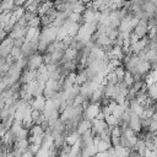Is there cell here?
<instances>
[{
    "label": "cell",
    "instance_id": "obj_15",
    "mask_svg": "<svg viewBox=\"0 0 157 157\" xmlns=\"http://www.w3.org/2000/svg\"><path fill=\"white\" fill-rule=\"evenodd\" d=\"M56 93H58V92H55L52 87L45 86V88H44V91H43V97H44L45 99H52Z\"/></svg>",
    "mask_w": 157,
    "mask_h": 157
},
{
    "label": "cell",
    "instance_id": "obj_3",
    "mask_svg": "<svg viewBox=\"0 0 157 157\" xmlns=\"http://www.w3.org/2000/svg\"><path fill=\"white\" fill-rule=\"evenodd\" d=\"M148 31H150V28H148V26H147V21H140V22L137 23V26L134 28L132 32H134L140 39H142V38H146V37H147Z\"/></svg>",
    "mask_w": 157,
    "mask_h": 157
},
{
    "label": "cell",
    "instance_id": "obj_14",
    "mask_svg": "<svg viewBox=\"0 0 157 157\" xmlns=\"http://www.w3.org/2000/svg\"><path fill=\"white\" fill-rule=\"evenodd\" d=\"M104 121H105V123H107V125H108V126H110V128L118 126V124H119V119H117L113 114H110L109 117H105Z\"/></svg>",
    "mask_w": 157,
    "mask_h": 157
},
{
    "label": "cell",
    "instance_id": "obj_5",
    "mask_svg": "<svg viewBox=\"0 0 157 157\" xmlns=\"http://www.w3.org/2000/svg\"><path fill=\"white\" fill-rule=\"evenodd\" d=\"M45 103H47V99L43 97V96H38V97H34L32 101H31V107L32 109H37L39 112L43 113L44 110V107H45Z\"/></svg>",
    "mask_w": 157,
    "mask_h": 157
},
{
    "label": "cell",
    "instance_id": "obj_20",
    "mask_svg": "<svg viewBox=\"0 0 157 157\" xmlns=\"http://www.w3.org/2000/svg\"><path fill=\"white\" fill-rule=\"evenodd\" d=\"M151 124V119L150 118H141V128L145 130H148V126Z\"/></svg>",
    "mask_w": 157,
    "mask_h": 157
},
{
    "label": "cell",
    "instance_id": "obj_16",
    "mask_svg": "<svg viewBox=\"0 0 157 157\" xmlns=\"http://www.w3.org/2000/svg\"><path fill=\"white\" fill-rule=\"evenodd\" d=\"M27 26H28L29 28H39V26H42V25H40V16L34 17L32 21H29V22L27 23Z\"/></svg>",
    "mask_w": 157,
    "mask_h": 157
},
{
    "label": "cell",
    "instance_id": "obj_19",
    "mask_svg": "<svg viewBox=\"0 0 157 157\" xmlns=\"http://www.w3.org/2000/svg\"><path fill=\"white\" fill-rule=\"evenodd\" d=\"M25 42H26V38H25V37H21V38H17V39H13V45L21 49V48H22V45L25 44Z\"/></svg>",
    "mask_w": 157,
    "mask_h": 157
},
{
    "label": "cell",
    "instance_id": "obj_7",
    "mask_svg": "<svg viewBox=\"0 0 157 157\" xmlns=\"http://www.w3.org/2000/svg\"><path fill=\"white\" fill-rule=\"evenodd\" d=\"M91 128H92V121H90V120H87V119H82V120L78 123V125H77V132H78L80 135H82V134H85L86 131H88Z\"/></svg>",
    "mask_w": 157,
    "mask_h": 157
},
{
    "label": "cell",
    "instance_id": "obj_2",
    "mask_svg": "<svg viewBox=\"0 0 157 157\" xmlns=\"http://www.w3.org/2000/svg\"><path fill=\"white\" fill-rule=\"evenodd\" d=\"M13 47H15L13 45V39L11 37H7L6 39L0 42V56L2 59H6L11 54V50H12Z\"/></svg>",
    "mask_w": 157,
    "mask_h": 157
},
{
    "label": "cell",
    "instance_id": "obj_11",
    "mask_svg": "<svg viewBox=\"0 0 157 157\" xmlns=\"http://www.w3.org/2000/svg\"><path fill=\"white\" fill-rule=\"evenodd\" d=\"M0 7L2 11H13L15 10V1L12 0H6V1H1L0 2Z\"/></svg>",
    "mask_w": 157,
    "mask_h": 157
},
{
    "label": "cell",
    "instance_id": "obj_8",
    "mask_svg": "<svg viewBox=\"0 0 157 157\" xmlns=\"http://www.w3.org/2000/svg\"><path fill=\"white\" fill-rule=\"evenodd\" d=\"M146 43H147V38H142V39H140L139 42H136L135 44H132V45H131V50H132V53L137 55L141 50L145 49Z\"/></svg>",
    "mask_w": 157,
    "mask_h": 157
},
{
    "label": "cell",
    "instance_id": "obj_25",
    "mask_svg": "<svg viewBox=\"0 0 157 157\" xmlns=\"http://www.w3.org/2000/svg\"><path fill=\"white\" fill-rule=\"evenodd\" d=\"M156 40H157V39H156Z\"/></svg>",
    "mask_w": 157,
    "mask_h": 157
},
{
    "label": "cell",
    "instance_id": "obj_1",
    "mask_svg": "<svg viewBox=\"0 0 157 157\" xmlns=\"http://www.w3.org/2000/svg\"><path fill=\"white\" fill-rule=\"evenodd\" d=\"M42 65H43V55H40L38 53H34L29 58H27V64H26L25 69L37 71Z\"/></svg>",
    "mask_w": 157,
    "mask_h": 157
},
{
    "label": "cell",
    "instance_id": "obj_9",
    "mask_svg": "<svg viewBox=\"0 0 157 157\" xmlns=\"http://www.w3.org/2000/svg\"><path fill=\"white\" fill-rule=\"evenodd\" d=\"M97 147L94 145H91L88 147H83L81 148V156L82 157H94L97 155Z\"/></svg>",
    "mask_w": 157,
    "mask_h": 157
},
{
    "label": "cell",
    "instance_id": "obj_24",
    "mask_svg": "<svg viewBox=\"0 0 157 157\" xmlns=\"http://www.w3.org/2000/svg\"><path fill=\"white\" fill-rule=\"evenodd\" d=\"M104 118H105V117H104V114H103L102 112H99L98 115L96 117V119H98V120H104Z\"/></svg>",
    "mask_w": 157,
    "mask_h": 157
},
{
    "label": "cell",
    "instance_id": "obj_17",
    "mask_svg": "<svg viewBox=\"0 0 157 157\" xmlns=\"http://www.w3.org/2000/svg\"><path fill=\"white\" fill-rule=\"evenodd\" d=\"M123 82L128 86V88H130V87L132 86V83H134V77H132V75H131V74H129V72L126 71V74H125V77H124V80H123Z\"/></svg>",
    "mask_w": 157,
    "mask_h": 157
},
{
    "label": "cell",
    "instance_id": "obj_13",
    "mask_svg": "<svg viewBox=\"0 0 157 157\" xmlns=\"http://www.w3.org/2000/svg\"><path fill=\"white\" fill-rule=\"evenodd\" d=\"M96 147H97V151H98V152H105V151H108V150L112 147V144L99 140V142L96 145Z\"/></svg>",
    "mask_w": 157,
    "mask_h": 157
},
{
    "label": "cell",
    "instance_id": "obj_4",
    "mask_svg": "<svg viewBox=\"0 0 157 157\" xmlns=\"http://www.w3.org/2000/svg\"><path fill=\"white\" fill-rule=\"evenodd\" d=\"M128 128H130L136 134L141 132V130H142V128H141V118L139 115H136L132 110H131V118H130V121L128 124Z\"/></svg>",
    "mask_w": 157,
    "mask_h": 157
},
{
    "label": "cell",
    "instance_id": "obj_6",
    "mask_svg": "<svg viewBox=\"0 0 157 157\" xmlns=\"http://www.w3.org/2000/svg\"><path fill=\"white\" fill-rule=\"evenodd\" d=\"M21 53H22V56L23 58H29L32 54H34V53H37L36 50H34V48L32 47V44H31V42H25V44L22 45V48H21Z\"/></svg>",
    "mask_w": 157,
    "mask_h": 157
},
{
    "label": "cell",
    "instance_id": "obj_22",
    "mask_svg": "<svg viewBox=\"0 0 157 157\" xmlns=\"http://www.w3.org/2000/svg\"><path fill=\"white\" fill-rule=\"evenodd\" d=\"M7 132V130L4 128V125L2 124H0V139H2L4 136H5V134Z\"/></svg>",
    "mask_w": 157,
    "mask_h": 157
},
{
    "label": "cell",
    "instance_id": "obj_18",
    "mask_svg": "<svg viewBox=\"0 0 157 157\" xmlns=\"http://www.w3.org/2000/svg\"><path fill=\"white\" fill-rule=\"evenodd\" d=\"M40 115H42V112H39V110H37V109H32V113H31V118H32V120H33V123H36L39 118H40Z\"/></svg>",
    "mask_w": 157,
    "mask_h": 157
},
{
    "label": "cell",
    "instance_id": "obj_21",
    "mask_svg": "<svg viewBox=\"0 0 157 157\" xmlns=\"http://www.w3.org/2000/svg\"><path fill=\"white\" fill-rule=\"evenodd\" d=\"M139 40H140V38H139L134 32H131V34H130V43H131V45L135 44V43L139 42Z\"/></svg>",
    "mask_w": 157,
    "mask_h": 157
},
{
    "label": "cell",
    "instance_id": "obj_12",
    "mask_svg": "<svg viewBox=\"0 0 157 157\" xmlns=\"http://www.w3.org/2000/svg\"><path fill=\"white\" fill-rule=\"evenodd\" d=\"M114 74H115V76H117V78H118V81H123L124 77H125L126 70H125V67L121 65V66H118L117 69H114Z\"/></svg>",
    "mask_w": 157,
    "mask_h": 157
},
{
    "label": "cell",
    "instance_id": "obj_23",
    "mask_svg": "<svg viewBox=\"0 0 157 157\" xmlns=\"http://www.w3.org/2000/svg\"><path fill=\"white\" fill-rule=\"evenodd\" d=\"M21 157H34V155L31 152V151H26L25 153H22V156Z\"/></svg>",
    "mask_w": 157,
    "mask_h": 157
},
{
    "label": "cell",
    "instance_id": "obj_10",
    "mask_svg": "<svg viewBox=\"0 0 157 157\" xmlns=\"http://www.w3.org/2000/svg\"><path fill=\"white\" fill-rule=\"evenodd\" d=\"M80 134L77 132V131H75V132H72V134H69L67 136H66V144L69 145V146H74L78 140H80Z\"/></svg>",
    "mask_w": 157,
    "mask_h": 157
}]
</instances>
